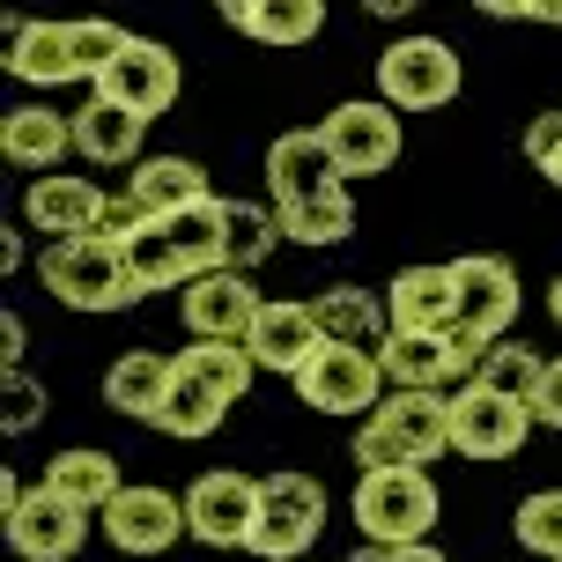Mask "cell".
I'll return each mask as SVG.
<instances>
[{
	"label": "cell",
	"instance_id": "cell-36",
	"mask_svg": "<svg viewBox=\"0 0 562 562\" xmlns=\"http://www.w3.org/2000/svg\"><path fill=\"white\" fill-rule=\"evenodd\" d=\"M526 164H533L548 186H562V112H540L533 126H526Z\"/></svg>",
	"mask_w": 562,
	"mask_h": 562
},
{
	"label": "cell",
	"instance_id": "cell-25",
	"mask_svg": "<svg viewBox=\"0 0 562 562\" xmlns=\"http://www.w3.org/2000/svg\"><path fill=\"white\" fill-rule=\"evenodd\" d=\"M223 23L259 45H311L326 30V8L318 0H223Z\"/></svg>",
	"mask_w": 562,
	"mask_h": 562
},
{
	"label": "cell",
	"instance_id": "cell-16",
	"mask_svg": "<svg viewBox=\"0 0 562 562\" xmlns=\"http://www.w3.org/2000/svg\"><path fill=\"white\" fill-rule=\"evenodd\" d=\"M340 186H348V178H340V164H334V148H326L318 126H311V134H274L267 140V193H274V207L340 193Z\"/></svg>",
	"mask_w": 562,
	"mask_h": 562
},
{
	"label": "cell",
	"instance_id": "cell-27",
	"mask_svg": "<svg viewBox=\"0 0 562 562\" xmlns=\"http://www.w3.org/2000/svg\"><path fill=\"white\" fill-rule=\"evenodd\" d=\"M140 134H148V119L119 112V104H104V97H89L82 112H75V156H89V164H140Z\"/></svg>",
	"mask_w": 562,
	"mask_h": 562
},
{
	"label": "cell",
	"instance_id": "cell-26",
	"mask_svg": "<svg viewBox=\"0 0 562 562\" xmlns=\"http://www.w3.org/2000/svg\"><path fill=\"white\" fill-rule=\"evenodd\" d=\"M378 370H385V385H393V393H445V385H451L445 334H385Z\"/></svg>",
	"mask_w": 562,
	"mask_h": 562
},
{
	"label": "cell",
	"instance_id": "cell-13",
	"mask_svg": "<svg viewBox=\"0 0 562 562\" xmlns=\"http://www.w3.org/2000/svg\"><path fill=\"white\" fill-rule=\"evenodd\" d=\"M0 518H8V548L23 562H75L82 540H89V510L59 504L53 488H30L23 504L0 510Z\"/></svg>",
	"mask_w": 562,
	"mask_h": 562
},
{
	"label": "cell",
	"instance_id": "cell-14",
	"mask_svg": "<svg viewBox=\"0 0 562 562\" xmlns=\"http://www.w3.org/2000/svg\"><path fill=\"white\" fill-rule=\"evenodd\" d=\"M178 311H186L193 340H245V334H252V318L267 311V296H259V289L237 274V267H215V274L186 281Z\"/></svg>",
	"mask_w": 562,
	"mask_h": 562
},
{
	"label": "cell",
	"instance_id": "cell-4",
	"mask_svg": "<svg viewBox=\"0 0 562 562\" xmlns=\"http://www.w3.org/2000/svg\"><path fill=\"white\" fill-rule=\"evenodd\" d=\"M459 82H467V67L445 37H393L378 53V104H393V112H445Z\"/></svg>",
	"mask_w": 562,
	"mask_h": 562
},
{
	"label": "cell",
	"instance_id": "cell-32",
	"mask_svg": "<svg viewBox=\"0 0 562 562\" xmlns=\"http://www.w3.org/2000/svg\"><path fill=\"white\" fill-rule=\"evenodd\" d=\"M274 245H281V215H274V207L229 200V267H237V274H252Z\"/></svg>",
	"mask_w": 562,
	"mask_h": 562
},
{
	"label": "cell",
	"instance_id": "cell-33",
	"mask_svg": "<svg viewBox=\"0 0 562 562\" xmlns=\"http://www.w3.org/2000/svg\"><path fill=\"white\" fill-rule=\"evenodd\" d=\"M540 370H548V356H533L526 340H496V348H488V370H481V385H488V393H504V400H526V407H533Z\"/></svg>",
	"mask_w": 562,
	"mask_h": 562
},
{
	"label": "cell",
	"instance_id": "cell-18",
	"mask_svg": "<svg viewBox=\"0 0 562 562\" xmlns=\"http://www.w3.org/2000/svg\"><path fill=\"white\" fill-rule=\"evenodd\" d=\"M385 311H393V334H451L459 281H451V267H400L385 289Z\"/></svg>",
	"mask_w": 562,
	"mask_h": 562
},
{
	"label": "cell",
	"instance_id": "cell-23",
	"mask_svg": "<svg viewBox=\"0 0 562 562\" xmlns=\"http://www.w3.org/2000/svg\"><path fill=\"white\" fill-rule=\"evenodd\" d=\"M170 385H178V363H170V356H156V348H126V356L104 370V407H112V415H134V422H148V429H156Z\"/></svg>",
	"mask_w": 562,
	"mask_h": 562
},
{
	"label": "cell",
	"instance_id": "cell-31",
	"mask_svg": "<svg viewBox=\"0 0 562 562\" xmlns=\"http://www.w3.org/2000/svg\"><path fill=\"white\" fill-rule=\"evenodd\" d=\"M223 415H229V400H215L200 378H186V370H178V385H170L156 429H164V437H215V429H223Z\"/></svg>",
	"mask_w": 562,
	"mask_h": 562
},
{
	"label": "cell",
	"instance_id": "cell-19",
	"mask_svg": "<svg viewBox=\"0 0 562 562\" xmlns=\"http://www.w3.org/2000/svg\"><path fill=\"white\" fill-rule=\"evenodd\" d=\"M8 75H15V82H30V89L82 82L75 23H8Z\"/></svg>",
	"mask_w": 562,
	"mask_h": 562
},
{
	"label": "cell",
	"instance_id": "cell-12",
	"mask_svg": "<svg viewBox=\"0 0 562 562\" xmlns=\"http://www.w3.org/2000/svg\"><path fill=\"white\" fill-rule=\"evenodd\" d=\"M451 281H459V326H474L481 340H510L518 326V274H510V259L496 252H467L451 259Z\"/></svg>",
	"mask_w": 562,
	"mask_h": 562
},
{
	"label": "cell",
	"instance_id": "cell-35",
	"mask_svg": "<svg viewBox=\"0 0 562 562\" xmlns=\"http://www.w3.org/2000/svg\"><path fill=\"white\" fill-rule=\"evenodd\" d=\"M45 422V385L30 370H0V429L8 437H30Z\"/></svg>",
	"mask_w": 562,
	"mask_h": 562
},
{
	"label": "cell",
	"instance_id": "cell-9",
	"mask_svg": "<svg viewBox=\"0 0 562 562\" xmlns=\"http://www.w3.org/2000/svg\"><path fill=\"white\" fill-rule=\"evenodd\" d=\"M296 393H304V407H318V415H378V400L393 393L385 385V370H378V356H363V348H318L311 356V370L296 378Z\"/></svg>",
	"mask_w": 562,
	"mask_h": 562
},
{
	"label": "cell",
	"instance_id": "cell-28",
	"mask_svg": "<svg viewBox=\"0 0 562 562\" xmlns=\"http://www.w3.org/2000/svg\"><path fill=\"white\" fill-rule=\"evenodd\" d=\"M178 370L200 378V385H207L215 400H229V407L252 393V378H259V363H252V348H245V340H193V348L178 356Z\"/></svg>",
	"mask_w": 562,
	"mask_h": 562
},
{
	"label": "cell",
	"instance_id": "cell-30",
	"mask_svg": "<svg viewBox=\"0 0 562 562\" xmlns=\"http://www.w3.org/2000/svg\"><path fill=\"white\" fill-rule=\"evenodd\" d=\"M274 215H281V237H296V245H340V237L356 229V200L340 186V193L296 200V207H274Z\"/></svg>",
	"mask_w": 562,
	"mask_h": 562
},
{
	"label": "cell",
	"instance_id": "cell-7",
	"mask_svg": "<svg viewBox=\"0 0 562 562\" xmlns=\"http://www.w3.org/2000/svg\"><path fill=\"white\" fill-rule=\"evenodd\" d=\"M526 437H533V407L526 400H504L488 385L451 393V451L459 459H518Z\"/></svg>",
	"mask_w": 562,
	"mask_h": 562
},
{
	"label": "cell",
	"instance_id": "cell-3",
	"mask_svg": "<svg viewBox=\"0 0 562 562\" xmlns=\"http://www.w3.org/2000/svg\"><path fill=\"white\" fill-rule=\"evenodd\" d=\"M326 533V488L311 474H267L259 481V526L245 540V555L259 562H296Z\"/></svg>",
	"mask_w": 562,
	"mask_h": 562
},
{
	"label": "cell",
	"instance_id": "cell-11",
	"mask_svg": "<svg viewBox=\"0 0 562 562\" xmlns=\"http://www.w3.org/2000/svg\"><path fill=\"white\" fill-rule=\"evenodd\" d=\"M97 533L112 540L119 555H164L170 540L186 533V496H170V488H148V481H126L112 504H104Z\"/></svg>",
	"mask_w": 562,
	"mask_h": 562
},
{
	"label": "cell",
	"instance_id": "cell-41",
	"mask_svg": "<svg viewBox=\"0 0 562 562\" xmlns=\"http://www.w3.org/2000/svg\"><path fill=\"white\" fill-rule=\"evenodd\" d=\"M548 311H555V326H562V274H555V289H548Z\"/></svg>",
	"mask_w": 562,
	"mask_h": 562
},
{
	"label": "cell",
	"instance_id": "cell-21",
	"mask_svg": "<svg viewBox=\"0 0 562 562\" xmlns=\"http://www.w3.org/2000/svg\"><path fill=\"white\" fill-rule=\"evenodd\" d=\"M126 200H134L148 223H170V215H186L207 200V170L193 156H140L134 178H126Z\"/></svg>",
	"mask_w": 562,
	"mask_h": 562
},
{
	"label": "cell",
	"instance_id": "cell-10",
	"mask_svg": "<svg viewBox=\"0 0 562 562\" xmlns=\"http://www.w3.org/2000/svg\"><path fill=\"white\" fill-rule=\"evenodd\" d=\"M318 134H326V148H334L340 178H378V170L400 164V112H393V104H378V97L334 104Z\"/></svg>",
	"mask_w": 562,
	"mask_h": 562
},
{
	"label": "cell",
	"instance_id": "cell-2",
	"mask_svg": "<svg viewBox=\"0 0 562 562\" xmlns=\"http://www.w3.org/2000/svg\"><path fill=\"white\" fill-rule=\"evenodd\" d=\"M37 281L45 296L67 311H126L140 296V281L126 274V252L112 237H67V245H45L37 252Z\"/></svg>",
	"mask_w": 562,
	"mask_h": 562
},
{
	"label": "cell",
	"instance_id": "cell-40",
	"mask_svg": "<svg viewBox=\"0 0 562 562\" xmlns=\"http://www.w3.org/2000/svg\"><path fill=\"white\" fill-rule=\"evenodd\" d=\"M393 562H451L445 548H429V540H415V548H393Z\"/></svg>",
	"mask_w": 562,
	"mask_h": 562
},
{
	"label": "cell",
	"instance_id": "cell-39",
	"mask_svg": "<svg viewBox=\"0 0 562 562\" xmlns=\"http://www.w3.org/2000/svg\"><path fill=\"white\" fill-rule=\"evenodd\" d=\"M15 267H23V237H15V229H0V274H15Z\"/></svg>",
	"mask_w": 562,
	"mask_h": 562
},
{
	"label": "cell",
	"instance_id": "cell-34",
	"mask_svg": "<svg viewBox=\"0 0 562 562\" xmlns=\"http://www.w3.org/2000/svg\"><path fill=\"white\" fill-rule=\"evenodd\" d=\"M510 533H518L526 555L562 562V488H533V496L518 504V518H510Z\"/></svg>",
	"mask_w": 562,
	"mask_h": 562
},
{
	"label": "cell",
	"instance_id": "cell-17",
	"mask_svg": "<svg viewBox=\"0 0 562 562\" xmlns=\"http://www.w3.org/2000/svg\"><path fill=\"white\" fill-rule=\"evenodd\" d=\"M23 215L37 237H53V245H67V237H97L104 229V215H112V193H97L89 178H37L23 200Z\"/></svg>",
	"mask_w": 562,
	"mask_h": 562
},
{
	"label": "cell",
	"instance_id": "cell-15",
	"mask_svg": "<svg viewBox=\"0 0 562 562\" xmlns=\"http://www.w3.org/2000/svg\"><path fill=\"white\" fill-rule=\"evenodd\" d=\"M245 348H252L259 370H274V378H304L311 356L326 348V334H318V311H311V304H296V296H274V304L252 318Z\"/></svg>",
	"mask_w": 562,
	"mask_h": 562
},
{
	"label": "cell",
	"instance_id": "cell-38",
	"mask_svg": "<svg viewBox=\"0 0 562 562\" xmlns=\"http://www.w3.org/2000/svg\"><path fill=\"white\" fill-rule=\"evenodd\" d=\"M23 340H30L23 311H0V370H23Z\"/></svg>",
	"mask_w": 562,
	"mask_h": 562
},
{
	"label": "cell",
	"instance_id": "cell-8",
	"mask_svg": "<svg viewBox=\"0 0 562 562\" xmlns=\"http://www.w3.org/2000/svg\"><path fill=\"white\" fill-rule=\"evenodd\" d=\"M97 97L119 104V112H134V119H164L178 104V53L156 45V37H126L119 59L97 75Z\"/></svg>",
	"mask_w": 562,
	"mask_h": 562
},
{
	"label": "cell",
	"instance_id": "cell-5",
	"mask_svg": "<svg viewBox=\"0 0 562 562\" xmlns=\"http://www.w3.org/2000/svg\"><path fill=\"white\" fill-rule=\"evenodd\" d=\"M437 481L429 474H363L356 481V526L370 548H415L437 526Z\"/></svg>",
	"mask_w": 562,
	"mask_h": 562
},
{
	"label": "cell",
	"instance_id": "cell-22",
	"mask_svg": "<svg viewBox=\"0 0 562 562\" xmlns=\"http://www.w3.org/2000/svg\"><path fill=\"white\" fill-rule=\"evenodd\" d=\"M311 311H318V334L334 340V348H363V356H378L385 334H393L385 296H370V289H356V281H334L326 296H311Z\"/></svg>",
	"mask_w": 562,
	"mask_h": 562
},
{
	"label": "cell",
	"instance_id": "cell-6",
	"mask_svg": "<svg viewBox=\"0 0 562 562\" xmlns=\"http://www.w3.org/2000/svg\"><path fill=\"white\" fill-rule=\"evenodd\" d=\"M259 526V481L237 474V467H207V474L186 488V533L200 548H245Z\"/></svg>",
	"mask_w": 562,
	"mask_h": 562
},
{
	"label": "cell",
	"instance_id": "cell-1",
	"mask_svg": "<svg viewBox=\"0 0 562 562\" xmlns=\"http://www.w3.org/2000/svg\"><path fill=\"white\" fill-rule=\"evenodd\" d=\"M451 451V393H385L378 415L356 422V467L363 474H429Z\"/></svg>",
	"mask_w": 562,
	"mask_h": 562
},
{
	"label": "cell",
	"instance_id": "cell-20",
	"mask_svg": "<svg viewBox=\"0 0 562 562\" xmlns=\"http://www.w3.org/2000/svg\"><path fill=\"white\" fill-rule=\"evenodd\" d=\"M0 156L15 170H59L75 156V119H59L53 104H15L0 112Z\"/></svg>",
	"mask_w": 562,
	"mask_h": 562
},
{
	"label": "cell",
	"instance_id": "cell-29",
	"mask_svg": "<svg viewBox=\"0 0 562 562\" xmlns=\"http://www.w3.org/2000/svg\"><path fill=\"white\" fill-rule=\"evenodd\" d=\"M119 252H126V274L140 281V296H156V289H186V259H178V245H170L164 223H140Z\"/></svg>",
	"mask_w": 562,
	"mask_h": 562
},
{
	"label": "cell",
	"instance_id": "cell-37",
	"mask_svg": "<svg viewBox=\"0 0 562 562\" xmlns=\"http://www.w3.org/2000/svg\"><path fill=\"white\" fill-rule=\"evenodd\" d=\"M533 422L562 429V356H548V370H540V385H533Z\"/></svg>",
	"mask_w": 562,
	"mask_h": 562
},
{
	"label": "cell",
	"instance_id": "cell-24",
	"mask_svg": "<svg viewBox=\"0 0 562 562\" xmlns=\"http://www.w3.org/2000/svg\"><path fill=\"white\" fill-rule=\"evenodd\" d=\"M37 488H53L59 504H75V510H89V518H104V504H112L119 488V459L112 451H97V445H75V451H53L45 459V481Z\"/></svg>",
	"mask_w": 562,
	"mask_h": 562
}]
</instances>
